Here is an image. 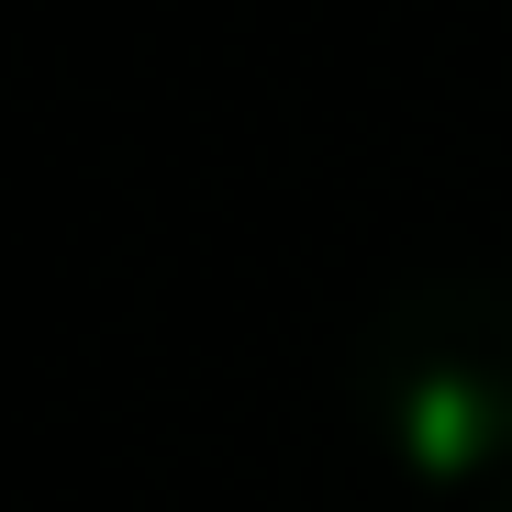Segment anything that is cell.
I'll use <instances>...</instances> for the list:
<instances>
[{"label": "cell", "mask_w": 512, "mask_h": 512, "mask_svg": "<svg viewBox=\"0 0 512 512\" xmlns=\"http://www.w3.org/2000/svg\"><path fill=\"white\" fill-rule=\"evenodd\" d=\"M468 512H512V479H490V490H479V501H468Z\"/></svg>", "instance_id": "2"}, {"label": "cell", "mask_w": 512, "mask_h": 512, "mask_svg": "<svg viewBox=\"0 0 512 512\" xmlns=\"http://www.w3.org/2000/svg\"><path fill=\"white\" fill-rule=\"evenodd\" d=\"M346 401L412 490L512 479V268H423L379 290L346 346Z\"/></svg>", "instance_id": "1"}]
</instances>
